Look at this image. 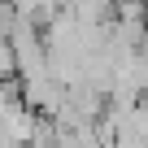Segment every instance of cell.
<instances>
[{"mask_svg":"<svg viewBox=\"0 0 148 148\" xmlns=\"http://www.w3.org/2000/svg\"><path fill=\"white\" fill-rule=\"evenodd\" d=\"M144 18H148V0H144Z\"/></svg>","mask_w":148,"mask_h":148,"instance_id":"6da1fadb","label":"cell"}]
</instances>
